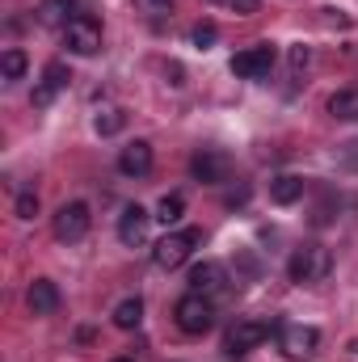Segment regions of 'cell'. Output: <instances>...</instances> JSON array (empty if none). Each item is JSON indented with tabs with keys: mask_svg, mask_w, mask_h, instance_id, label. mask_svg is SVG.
Returning <instances> with one entry per match:
<instances>
[{
	"mask_svg": "<svg viewBox=\"0 0 358 362\" xmlns=\"http://www.w3.org/2000/svg\"><path fill=\"white\" fill-rule=\"evenodd\" d=\"M304 189H308V181L299 177V173H282V177L270 181V202L274 206H295L304 198Z\"/></svg>",
	"mask_w": 358,
	"mask_h": 362,
	"instance_id": "obj_15",
	"label": "cell"
},
{
	"mask_svg": "<svg viewBox=\"0 0 358 362\" xmlns=\"http://www.w3.org/2000/svg\"><path fill=\"white\" fill-rule=\"evenodd\" d=\"M25 68H30V59H25V51H21V47H8V51L0 55V72H4V81H21V76H25Z\"/></svg>",
	"mask_w": 358,
	"mask_h": 362,
	"instance_id": "obj_19",
	"label": "cell"
},
{
	"mask_svg": "<svg viewBox=\"0 0 358 362\" xmlns=\"http://www.w3.org/2000/svg\"><path fill=\"white\" fill-rule=\"evenodd\" d=\"M215 38H219V25H215V21H198V25L190 30V42H194V47H202V51H207V47H215Z\"/></svg>",
	"mask_w": 358,
	"mask_h": 362,
	"instance_id": "obj_22",
	"label": "cell"
},
{
	"mask_svg": "<svg viewBox=\"0 0 358 362\" xmlns=\"http://www.w3.org/2000/svg\"><path fill=\"white\" fill-rule=\"evenodd\" d=\"M13 211H17V219H34L38 215V194L34 189H21L17 202H13Z\"/></svg>",
	"mask_w": 358,
	"mask_h": 362,
	"instance_id": "obj_23",
	"label": "cell"
},
{
	"mask_svg": "<svg viewBox=\"0 0 358 362\" xmlns=\"http://www.w3.org/2000/svg\"><path fill=\"white\" fill-rule=\"evenodd\" d=\"M308 59H312V51L308 47H291V68L299 72V68H308Z\"/></svg>",
	"mask_w": 358,
	"mask_h": 362,
	"instance_id": "obj_26",
	"label": "cell"
},
{
	"mask_svg": "<svg viewBox=\"0 0 358 362\" xmlns=\"http://www.w3.org/2000/svg\"><path fill=\"white\" fill-rule=\"evenodd\" d=\"M202 245V232L198 228H178V232H169V236H161L156 240V249H152V262L161 266V270H178L190 262V253Z\"/></svg>",
	"mask_w": 358,
	"mask_h": 362,
	"instance_id": "obj_3",
	"label": "cell"
},
{
	"mask_svg": "<svg viewBox=\"0 0 358 362\" xmlns=\"http://www.w3.org/2000/svg\"><path fill=\"white\" fill-rule=\"evenodd\" d=\"M329 114L342 118V122H358V85L333 93V97H329Z\"/></svg>",
	"mask_w": 358,
	"mask_h": 362,
	"instance_id": "obj_17",
	"label": "cell"
},
{
	"mask_svg": "<svg viewBox=\"0 0 358 362\" xmlns=\"http://www.w3.org/2000/svg\"><path fill=\"white\" fill-rule=\"evenodd\" d=\"M76 17V0H42L38 4V21L42 25H68Z\"/></svg>",
	"mask_w": 358,
	"mask_h": 362,
	"instance_id": "obj_16",
	"label": "cell"
},
{
	"mask_svg": "<svg viewBox=\"0 0 358 362\" xmlns=\"http://www.w3.org/2000/svg\"><path fill=\"white\" fill-rule=\"evenodd\" d=\"M181 215H185V198H181V194H165L161 206H156V219H161L165 228H173V223H181Z\"/></svg>",
	"mask_w": 358,
	"mask_h": 362,
	"instance_id": "obj_21",
	"label": "cell"
},
{
	"mask_svg": "<svg viewBox=\"0 0 358 362\" xmlns=\"http://www.w3.org/2000/svg\"><path fill=\"white\" fill-rule=\"evenodd\" d=\"M64 42L72 55H97L101 51V21L89 13H76L68 25H64Z\"/></svg>",
	"mask_w": 358,
	"mask_h": 362,
	"instance_id": "obj_8",
	"label": "cell"
},
{
	"mask_svg": "<svg viewBox=\"0 0 358 362\" xmlns=\"http://www.w3.org/2000/svg\"><path fill=\"white\" fill-rule=\"evenodd\" d=\"M114 325H118L122 333H131V329H139V325H144V299H139V295H131V299H122V303L114 308Z\"/></svg>",
	"mask_w": 358,
	"mask_h": 362,
	"instance_id": "obj_18",
	"label": "cell"
},
{
	"mask_svg": "<svg viewBox=\"0 0 358 362\" xmlns=\"http://www.w3.org/2000/svg\"><path fill=\"white\" fill-rule=\"evenodd\" d=\"M68 81H72V76H68L64 64H47V68H42V81H38V89H34V105L47 110V105L55 101V93L68 89Z\"/></svg>",
	"mask_w": 358,
	"mask_h": 362,
	"instance_id": "obj_14",
	"label": "cell"
},
{
	"mask_svg": "<svg viewBox=\"0 0 358 362\" xmlns=\"http://www.w3.org/2000/svg\"><path fill=\"white\" fill-rule=\"evenodd\" d=\"M274 329H278L274 320H236V325L228 329V337H224V350H228V358H245L249 350H258V346L266 341Z\"/></svg>",
	"mask_w": 358,
	"mask_h": 362,
	"instance_id": "obj_4",
	"label": "cell"
},
{
	"mask_svg": "<svg viewBox=\"0 0 358 362\" xmlns=\"http://www.w3.org/2000/svg\"><path fill=\"white\" fill-rule=\"evenodd\" d=\"M122 127H127V114H122V110H101V114L93 118V131H97L101 139H110V135H118Z\"/></svg>",
	"mask_w": 358,
	"mask_h": 362,
	"instance_id": "obj_20",
	"label": "cell"
},
{
	"mask_svg": "<svg viewBox=\"0 0 358 362\" xmlns=\"http://www.w3.org/2000/svg\"><path fill=\"white\" fill-rule=\"evenodd\" d=\"M156 215H148L139 202H131V206H122V215H118V240L122 245H144V236H148V223H152Z\"/></svg>",
	"mask_w": 358,
	"mask_h": 362,
	"instance_id": "obj_10",
	"label": "cell"
},
{
	"mask_svg": "<svg viewBox=\"0 0 358 362\" xmlns=\"http://www.w3.org/2000/svg\"><path fill=\"white\" fill-rule=\"evenodd\" d=\"M329 270H333V253H329L325 245H316V240L299 245V249L291 253V262H287L291 282H299V286H308V282H325Z\"/></svg>",
	"mask_w": 358,
	"mask_h": 362,
	"instance_id": "obj_1",
	"label": "cell"
},
{
	"mask_svg": "<svg viewBox=\"0 0 358 362\" xmlns=\"http://www.w3.org/2000/svg\"><path fill=\"white\" fill-rule=\"evenodd\" d=\"M190 173L202 185H224V181L232 177V156L224 148H198L190 156Z\"/></svg>",
	"mask_w": 358,
	"mask_h": 362,
	"instance_id": "obj_7",
	"label": "cell"
},
{
	"mask_svg": "<svg viewBox=\"0 0 358 362\" xmlns=\"http://www.w3.org/2000/svg\"><path fill=\"white\" fill-rule=\"evenodd\" d=\"M25 303H30L34 316H55V308H59V286H55L51 278H34L30 291H25Z\"/></svg>",
	"mask_w": 358,
	"mask_h": 362,
	"instance_id": "obj_13",
	"label": "cell"
},
{
	"mask_svg": "<svg viewBox=\"0 0 358 362\" xmlns=\"http://www.w3.org/2000/svg\"><path fill=\"white\" fill-rule=\"evenodd\" d=\"M321 346V333L312 325H282L278 329V350L287 354L291 362H308Z\"/></svg>",
	"mask_w": 358,
	"mask_h": 362,
	"instance_id": "obj_9",
	"label": "cell"
},
{
	"mask_svg": "<svg viewBox=\"0 0 358 362\" xmlns=\"http://www.w3.org/2000/svg\"><path fill=\"white\" fill-rule=\"evenodd\" d=\"M135 8L148 17H161V13H173V0H135Z\"/></svg>",
	"mask_w": 358,
	"mask_h": 362,
	"instance_id": "obj_24",
	"label": "cell"
},
{
	"mask_svg": "<svg viewBox=\"0 0 358 362\" xmlns=\"http://www.w3.org/2000/svg\"><path fill=\"white\" fill-rule=\"evenodd\" d=\"M173 320H178L181 333H190V337H202V333H211V325H215V303H211L207 295H194V291H185L178 303H173Z\"/></svg>",
	"mask_w": 358,
	"mask_h": 362,
	"instance_id": "obj_2",
	"label": "cell"
},
{
	"mask_svg": "<svg viewBox=\"0 0 358 362\" xmlns=\"http://www.w3.org/2000/svg\"><path fill=\"white\" fill-rule=\"evenodd\" d=\"M114 362H135V358H114Z\"/></svg>",
	"mask_w": 358,
	"mask_h": 362,
	"instance_id": "obj_27",
	"label": "cell"
},
{
	"mask_svg": "<svg viewBox=\"0 0 358 362\" xmlns=\"http://www.w3.org/2000/svg\"><path fill=\"white\" fill-rule=\"evenodd\" d=\"M89 223H93V215H89L85 202H64L55 211V219H51V232H55L59 245H76V240H85Z\"/></svg>",
	"mask_w": 358,
	"mask_h": 362,
	"instance_id": "obj_5",
	"label": "cell"
},
{
	"mask_svg": "<svg viewBox=\"0 0 358 362\" xmlns=\"http://www.w3.org/2000/svg\"><path fill=\"white\" fill-rule=\"evenodd\" d=\"M224 286H228V270H224L219 262H198V266L190 270V291H194V295L215 299Z\"/></svg>",
	"mask_w": 358,
	"mask_h": 362,
	"instance_id": "obj_11",
	"label": "cell"
},
{
	"mask_svg": "<svg viewBox=\"0 0 358 362\" xmlns=\"http://www.w3.org/2000/svg\"><path fill=\"white\" fill-rule=\"evenodd\" d=\"M118 173H127V177H148V173H152V144H148V139L127 144V148L118 152Z\"/></svg>",
	"mask_w": 358,
	"mask_h": 362,
	"instance_id": "obj_12",
	"label": "cell"
},
{
	"mask_svg": "<svg viewBox=\"0 0 358 362\" xmlns=\"http://www.w3.org/2000/svg\"><path fill=\"white\" fill-rule=\"evenodd\" d=\"M274 59H278L274 42H258V47H245V51H236L228 68H232V76H241V81H262V76H270Z\"/></svg>",
	"mask_w": 358,
	"mask_h": 362,
	"instance_id": "obj_6",
	"label": "cell"
},
{
	"mask_svg": "<svg viewBox=\"0 0 358 362\" xmlns=\"http://www.w3.org/2000/svg\"><path fill=\"white\" fill-rule=\"evenodd\" d=\"M232 4V13H241V17H253V13H262V0H228Z\"/></svg>",
	"mask_w": 358,
	"mask_h": 362,
	"instance_id": "obj_25",
	"label": "cell"
}]
</instances>
